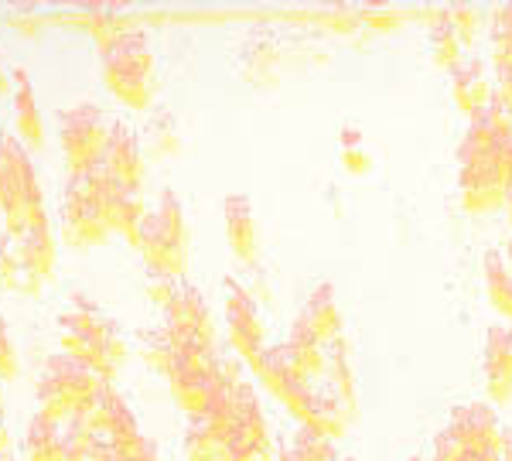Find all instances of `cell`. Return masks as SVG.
Listing matches in <instances>:
<instances>
[{"mask_svg":"<svg viewBox=\"0 0 512 461\" xmlns=\"http://www.w3.org/2000/svg\"><path fill=\"white\" fill-rule=\"evenodd\" d=\"M0 216H4V233H24L35 222L48 219L35 164L18 134L0 137Z\"/></svg>","mask_w":512,"mask_h":461,"instance_id":"3957f363","label":"cell"},{"mask_svg":"<svg viewBox=\"0 0 512 461\" xmlns=\"http://www.w3.org/2000/svg\"><path fill=\"white\" fill-rule=\"evenodd\" d=\"M226 284H229L226 287V315H229V335H233V345L246 362L260 366L263 325H260V315H256V304L236 281H226Z\"/></svg>","mask_w":512,"mask_h":461,"instance_id":"8fae6325","label":"cell"},{"mask_svg":"<svg viewBox=\"0 0 512 461\" xmlns=\"http://www.w3.org/2000/svg\"><path fill=\"white\" fill-rule=\"evenodd\" d=\"M178 349H192L202 356H212L216 345V325H212L209 304L192 287H175V298L168 301V325Z\"/></svg>","mask_w":512,"mask_h":461,"instance_id":"9c48e42d","label":"cell"},{"mask_svg":"<svg viewBox=\"0 0 512 461\" xmlns=\"http://www.w3.org/2000/svg\"><path fill=\"white\" fill-rule=\"evenodd\" d=\"M14 376V349H11V339H7V328L0 321V380Z\"/></svg>","mask_w":512,"mask_h":461,"instance_id":"603a6c76","label":"cell"},{"mask_svg":"<svg viewBox=\"0 0 512 461\" xmlns=\"http://www.w3.org/2000/svg\"><path fill=\"white\" fill-rule=\"evenodd\" d=\"M11 96H14V127H18V141L31 151L45 144V120L38 110V96L31 86V76L24 69L11 72Z\"/></svg>","mask_w":512,"mask_h":461,"instance_id":"4fadbf2b","label":"cell"},{"mask_svg":"<svg viewBox=\"0 0 512 461\" xmlns=\"http://www.w3.org/2000/svg\"><path fill=\"white\" fill-rule=\"evenodd\" d=\"M454 100L465 106L468 113H478L489 106V82L482 79L478 69H458L454 76Z\"/></svg>","mask_w":512,"mask_h":461,"instance_id":"ffe728a7","label":"cell"},{"mask_svg":"<svg viewBox=\"0 0 512 461\" xmlns=\"http://www.w3.org/2000/svg\"><path fill=\"white\" fill-rule=\"evenodd\" d=\"M137 250L144 253V260L151 263V270H158L161 277L175 281L185 274L188 267V226L181 202L171 188L161 192V202L154 212H147L140 222V243Z\"/></svg>","mask_w":512,"mask_h":461,"instance_id":"8992f818","label":"cell"},{"mask_svg":"<svg viewBox=\"0 0 512 461\" xmlns=\"http://www.w3.org/2000/svg\"><path fill=\"white\" fill-rule=\"evenodd\" d=\"M434 52H437V62H451V59H458V41H451L448 31H441V35L434 38Z\"/></svg>","mask_w":512,"mask_h":461,"instance_id":"cb8c5ba5","label":"cell"},{"mask_svg":"<svg viewBox=\"0 0 512 461\" xmlns=\"http://www.w3.org/2000/svg\"><path fill=\"white\" fill-rule=\"evenodd\" d=\"M485 284H489V298L495 308L506 318H512V274L502 253H489L485 257Z\"/></svg>","mask_w":512,"mask_h":461,"instance_id":"d6986e66","label":"cell"},{"mask_svg":"<svg viewBox=\"0 0 512 461\" xmlns=\"http://www.w3.org/2000/svg\"><path fill=\"white\" fill-rule=\"evenodd\" d=\"M110 222H106L103 209L96 199V185H93V168L82 171V175L69 178L65 188V202H62V240L69 246H99L110 240Z\"/></svg>","mask_w":512,"mask_h":461,"instance_id":"ba28073f","label":"cell"},{"mask_svg":"<svg viewBox=\"0 0 512 461\" xmlns=\"http://www.w3.org/2000/svg\"><path fill=\"white\" fill-rule=\"evenodd\" d=\"M506 263H509V274H512V243H509V250H506Z\"/></svg>","mask_w":512,"mask_h":461,"instance_id":"83f0119b","label":"cell"},{"mask_svg":"<svg viewBox=\"0 0 512 461\" xmlns=\"http://www.w3.org/2000/svg\"><path fill=\"white\" fill-rule=\"evenodd\" d=\"M62 441H65L62 424L41 421V417H38V421L31 424V431H28L24 458H28V461H62Z\"/></svg>","mask_w":512,"mask_h":461,"instance_id":"ac0fdd59","label":"cell"},{"mask_svg":"<svg viewBox=\"0 0 512 461\" xmlns=\"http://www.w3.org/2000/svg\"><path fill=\"white\" fill-rule=\"evenodd\" d=\"M7 93H11V76H7V69L0 65V100H4Z\"/></svg>","mask_w":512,"mask_h":461,"instance_id":"d4e9b609","label":"cell"},{"mask_svg":"<svg viewBox=\"0 0 512 461\" xmlns=\"http://www.w3.org/2000/svg\"><path fill=\"white\" fill-rule=\"evenodd\" d=\"M55 274V236L48 219L24 233H0V284L18 294H41Z\"/></svg>","mask_w":512,"mask_h":461,"instance_id":"277c9868","label":"cell"},{"mask_svg":"<svg viewBox=\"0 0 512 461\" xmlns=\"http://www.w3.org/2000/svg\"><path fill=\"white\" fill-rule=\"evenodd\" d=\"M297 328L308 335H315L318 342H328L335 339L338 332V308H335V294L332 287H318L315 294H311L308 308H304L301 321H297Z\"/></svg>","mask_w":512,"mask_h":461,"instance_id":"2e32d148","label":"cell"},{"mask_svg":"<svg viewBox=\"0 0 512 461\" xmlns=\"http://www.w3.org/2000/svg\"><path fill=\"white\" fill-rule=\"evenodd\" d=\"M185 455L188 461H222L226 458V438L205 417H195L185 434Z\"/></svg>","mask_w":512,"mask_h":461,"instance_id":"e0dca14e","label":"cell"},{"mask_svg":"<svg viewBox=\"0 0 512 461\" xmlns=\"http://www.w3.org/2000/svg\"><path fill=\"white\" fill-rule=\"evenodd\" d=\"M414 461H420V458H414Z\"/></svg>","mask_w":512,"mask_h":461,"instance_id":"4dcf8cb0","label":"cell"},{"mask_svg":"<svg viewBox=\"0 0 512 461\" xmlns=\"http://www.w3.org/2000/svg\"><path fill=\"white\" fill-rule=\"evenodd\" d=\"M7 448H11V434H7V427H4V421H0V458L7 455Z\"/></svg>","mask_w":512,"mask_h":461,"instance_id":"484cf974","label":"cell"},{"mask_svg":"<svg viewBox=\"0 0 512 461\" xmlns=\"http://www.w3.org/2000/svg\"><path fill=\"white\" fill-rule=\"evenodd\" d=\"M226 236L239 260L250 263L256 257V229H253V212L246 195H229L226 199Z\"/></svg>","mask_w":512,"mask_h":461,"instance_id":"9a60e30c","label":"cell"},{"mask_svg":"<svg viewBox=\"0 0 512 461\" xmlns=\"http://www.w3.org/2000/svg\"><path fill=\"white\" fill-rule=\"evenodd\" d=\"M106 393L103 376L96 373L89 362H82L69 352L45 362V373L38 380V403H41V421L52 424H76L96 407L99 397Z\"/></svg>","mask_w":512,"mask_h":461,"instance_id":"6da1fadb","label":"cell"},{"mask_svg":"<svg viewBox=\"0 0 512 461\" xmlns=\"http://www.w3.org/2000/svg\"><path fill=\"white\" fill-rule=\"evenodd\" d=\"M448 434L465 448V455L499 458V451H502L499 421H495V414L489 407H482V403H468V407L454 410Z\"/></svg>","mask_w":512,"mask_h":461,"instance_id":"30bf717a","label":"cell"},{"mask_svg":"<svg viewBox=\"0 0 512 461\" xmlns=\"http://www.w3.org/2000/svg\"><path fill=\"white\" fill-rule=\"evenodd\" d=\"M103 48V82L130 110H147L154 100V52L144 31H123Z\"/></svg>","mask_w":512,"mask_h":461,"instance_id":"5b68a950","label":"cell"},{"mask_svg":"<svg viewBox=\"0 0 512 461\" xmlns=\"http://www.w3.org/2000/svg\"><path fill=\"white\" fill-rule=\"evenodd\" d=\"M0 403H4V397H0Z\"/></svg>","mask_w":512,"mask_h":461,"instance_id":"f1b7e54d","label":"cell"},{"mask_svg":"<svg viewBox=\"0 0 512 461\" xmlns=\"http://www.w3.org/2000/svg\"><path fill=\"white\" fill-rule=\"evenodd\" d=\"M113 123L99 106L79 103L72 110H65L59 117V144L69 164V175H82V171L96 168L103 161V151L110 144Z\"/></svg>","mask_w":512,"mask_h":461,"instance_id":"52a82bcc","label":"cell"},{"mask_svg":"<svg viewBox=\"0 0 512 461\" xmlns=\"http://www.w3.org/2000/svg\"><path fill=\"white\" fill-rule=\"evenodd\" d=\"M144 147L151 154H175L178 151V127L171 113H154L144 130Z\"/></svg>","mask_w":512,"mask_h":461,"instance_id":"44dd1931","label":"cell"},{"mask_svg":"<svg viewBox=\"0 0 512 461\" xmlns=\"http://www.w3.org/2000/svg\"><path fill=\"white\" fill-rule=\"evenodd\" d=\"M509 335H512V328H509Z\"/></svg>","mask_w":512,"mask_h":461,"instance_id":"f546056e","label":"cell"},{"mask_svg":"<svg viewBox=\"0 0 512 461\" xmlns=\"http://www.w3.org/2000/svg\"><path fill=\"white\" fill-rule=\"evenodd\" d=\"M59 335H62V349L69 356H76L82 362L96 369L103 380H110L123 362V335L96 304H89L86 298H72L65 304L62 318H59Z\"/></svg>","mask_w":512,"mask_h":461,"instance_id":"7a4b0ae2","label":"cell"},{"mask_svg":"<svg viewBox=\"0 0 512 461\" xmlns=\"http://www.w3.org/2000/svg\"><path fill=\"white\" fill-rule=\"evenodd\" d=\"M485 386L492 400L512 397V335L509 328H492L485 342Z\"/></svg>","mask_w":512,"mask_h":461,"instance_id":"5bb4252c","label":"cell"},{"mask_svg":"<svg viewBox=\"0 0 512 461\" xmlns=\"http://www.w3.org/2000/svg\"><path fill=\"white\" fill-rule=\"evenodd\" d=\"M434 461H465V448H461V444L444 431L434 444Z\"/></svg>","mask_w":512,"mask_h":461,"instance_id":"7402d4cb","label":"cell"},{"mask_svg":"<svg viewBox=\"0 0 512 461\" xmlns=\"http://www.w3.org/2000/svg\"><path fill=\"white\" fill-rule=\"evenodd\" d=\"M99 164L106 168V175L120 181L123 188H130V192H140V185H144V151H140L137 134L127 123H113L110 144H106Z\"/></svg>","mask_w":512,"mask_h":461,"instance_id":"7c38bea8","label":"cell"},{"mask_svg":"<svg viewBox=\"0 0 512 461\" xmlns=\"http://www.w3.org/2000/svg\"><path fill=\"white\" fill-rule=\"evenodd\" d=\"M465 461H499V458H478V455H465Z\"/></svg>","mask_w":512,"mask_h":461,"instance_id":"4316f807","label":"cell"}]
</instances>
